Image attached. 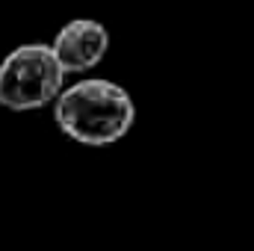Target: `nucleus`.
<instances>
[{
    "instance_id": "obj_1",
    "label": "nucleus",
    "mask_w": 254,
    "mask_h": 251,
    "mask_svg": "<svg viewBox=\"0 0 254 251\" xmlns=\"http://www.w3.org/2000/svg\"><path fill=\"white\" fill-rule=\"evenodd\" d=\"M54 119L68 139L86 148H107L127 136L136 107L125 86L92 77L63 89L54 104Z\"/></svg>"
},
{
    "instance_id": "obj_2",
    "label": "nucleus",
    "mask_w": 254,
    "mask_h": 251,
    "mask_svg": "<svg viewBox=\"0 0 254 251\" xmlns=\"http://www.w3.org/2000/svg\"><path fill=\"white\" fill-rule=\"evenodd\" d=\"M65 71L60 68L51 45L30 42L9 51L0 63V107L30 113L45 104H57L63 95Z\"/></svg>"
},
{
    "instance_id": "obj_3",
    "label": "nucleus",
    "mask_w": 254,
    "mask_h": 251,
    "mask_svg": "<svg viewBox=\"0 0 254 251\" xmlns=\"http://www.w3.org/2000/svg\"><path fill=\"white\" fill-rule=\"evenodd\" d=\"M57 63L65 74H83L92 71L110 51V33L101 21L92 18H74L57 33L51 45Z\"/></svg>"
}]
</instances>
